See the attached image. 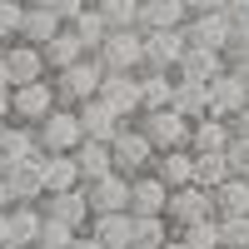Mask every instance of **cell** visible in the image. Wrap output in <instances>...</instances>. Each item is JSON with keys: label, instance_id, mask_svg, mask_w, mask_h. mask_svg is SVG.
Masks as SVG:
<instances>
[{"label": "cell", "instance_id": "obj_8", "mask_svg": "<svg viewBox=\"0 0 249 249\" xmlns=\"http://www.w3.org/2000/svg\"><path fill=\"white\" fill-rule=\"evenodd\" d=\"M164 214H170L175 230L210 219V214H214V190H204V184H179V190H170V204H164Z\"/></svg>", "mask_w": 249, "mask_h": 249}, {"label": "cell", "instance_id": "obj_39", "mask_svg": "<svg viewBox=\"0 0 249 249\" xmlns=\"http://www.w3.org/2000/svg\"><path fill=\"white\" fill-rule=\"evenodd\" d=\"M224 249H249V214H219Z\"/></svg>", "mask_w": 249, "mask_h": 249}, {"label": "cell", "instance_id": "obj_34", "mask_svg": "<svg viewBox=\"0 0 249 249\" xmlns=\"http://www.w3.org/2000/svg\"><path fill=\"white\" fill-rule=\"evenodd\" d=\"M190 249H224V230H219V214L199 219V224H184V230H175Z\"/></svg>", "mask_w": 249, "mask_h": 249}, {"label": "cell", "instance_id": "obj_29", "mask_svg": "<svg viewBox=\"0 0 249 249\" xmlns=\"http://www.w3.org/2000/svg\"><path fill=\"white\" fill-rule=\"evenodd\" d=\"M60 30H65V20H60L45 0H35V5L25 10V40H35V45H45V40H55Z\"/></svg>", "mask_w": 249, "mask_h": 249}, {"label": "cell", "instance_id": "obj_20", "mask_svg": "<svg viewBox=\"0 0 249 249\" xmlns=\"http://www.w3.org/2000/svg\"><path fill=\"white\" fill-rule=\"evenodd\" d=\"M224 70H230V55H224V50H204V45H190L175 75H179V80H204V85H210V80H214V75H224Z\"/></svg>", "mask_w": 249, "mask_h": 249}, {"label": "cell", "instance_id": "obj_52", "mask_svg": "<svg viewBox=\"0 0 249 249\" xmlns=\"http://www.w3.org/2000/svg\"><path fill=\"white\" fill-rule=\"evenodd\" d=\"M160 249H190V244H184V239H179V234H175V239H170V244H160Z\"/></svg>", "mask_w": 249, "mask_h": 249}, {"label": "cell", "instance_id": "obj_19", "mask_svg": "<svg viewBox=\"0 0 249 249\" xmlns=\"http://www.w3.org/2000/svg\"><path fill=\"white\" fill-rule=\"evenodd\" d=\"M164 204H170V184L155 170L130 179V214H164Z\"/></svg>", "mask_w": 249, "mask_h": 249}, {"label": "cell", "instance_id": "obj_38", "mask_svg": "<svg viewBox=\"0 0 249 249\" xmlns=\"http://www.w3.org/2000/svg\"><path fill=\"white\" fill-rule=\"evenodd\" d=\"M75 224H65V219H55V214H45V234H40V244L45 249H70L75 244Z\"/></svg>", "mask_w": 249, "mask_h": 249}, {"label": "cell", "instance_id": "obj_22", "mask_svg": "<svg viewBox=\"0 0 249 249\" xmlns=\"http://www.w3.org/2000/svg\"><path fill=\"white\" fill-rule=\"evenodd\" d=\"M10 234H15V249H35L45 234V210L40 204H10Z\"/></svg>", "mask_w": 249, "mask_h": 249}, {"label": "cell", "instance_id": "obj_55", "mask_svg": "<svg viewBox=\"0 0 249 249\" xmlns=\"http://www.w3.org/2000/svg\"><path fill=\"white\" fill-rule=\"evenodd\" d=\"M30 5H35V0H30Z\"/></svg>", "mask_w": 249, "mask_h": 249}, {"label": "cell", "instance_id": "obj_42", "mask_svg": "<svg viewBox=\"0 0 249 249\" xmlns=\"http://www.w3.org/2000/svg\"><path fill=\"white\" fill-rule=\"evenodd\" d=\"M224 15L234 20V30H249V0H230V5H224Z\"/></svg>", "mask_w": 249, "mask_h": 249}, {"label": "cell", "instance_id": "obj_54", "mask_svg": "<svg viewBox=\"0 0 249 249\" xmlns=\"http://www.w3.org/2000/svg\"><path fill=\"white\" fill-rule=\"evenodd\" d=\"M35 249H45V244H35Z\"/></svg>", "mask_w": 249, "mask_h": 249}, {"label": "cell", "instance_id": "obj_16", "mask_svg": "<svg viewBox=\"0 0 249 249\" xmlns=\"http://www.w3.org/2000/svg\"><path fill=\"white\" fill-rule=\"evenodd\" d=\"M75 110H80V124H85V135H90V140H115L124 124H130L115 105H105L100 95H95V100H85V105H75Z\"/></svg>", "mask_w": 249, "mask_h": 249}, {"label": "cell", "instance_id": "obj_18", "mask_svg": "<svg viewBox=\"0 0 249 249\" xmlns=\"http://www.w3.org/2000/svg\"><path fill=\"white\" fill-rule=\"evenodd\" d=\"M234 140V120H224V115H204L195 120V130H190V150L195 155H224V144Z\"/></svg>", "mask_w": 249, "mask_h": 249}, {"label": "cell", "instance_id": "obj_5", "mask_svg": "<svg viewBox=\"0 0 249 249\" xmlns=\"http://www.w3.org/2000/svg\"><path fill=\"white\" fill-rule=\"evenodd\" d=\"M184 40H190V45L224 50V55H230V50H234V40H239V30H234V20L224 15V10H199V15L184 20Z\"/></svg>", "mask_w": 249, "mask_h": 249}, {"label": "cell", "instance_id": "obj_15", "mask_svg": "<svg viewBox=\"0 0 249 249\" xmlns=\"http://www.w3.org/2000/svg\"><path fill=\"white\" fill-rule=\"evenodd\" d=\"M40 160H45V155H40ZM40 160H20V164L5 170V184H10L15 204H40V199H45V170H40Z\"/></svg>", "mask_w": 249, "mask_h": 249}, {"label": "cell", "instance_id": "obj_30", "mask_svg": "<svg viewBox=\"0 0 249 249\" xmlns=\"http://www.w3.org/2000/svg\"><path fill=\"white\" fill-rule=\"evenodd\" d=\"M175 239L170 214H135V249H160Z\"/></svg>", "mask_w": 249, "mask_h": 249}, {"label": "cell", "instance_id": "obj_26", "mask_svg": "<svg viewBox=\"0 0 249 249\" xmlns=\"http://www.w3.org/2000/svg\"><path fill=\"white\" fill-rule=\"evenodd\" d=\"M175 110L190 115V120H204V115L214 110L210 85H204V80H179V75H175Z\"/></svg>", "mask_w": 249, "mask_h": 249}, {"label": "cell", "instance_id": "obj_24", "mask_svg": "<svg viewBox=\"0 0 249 249\" xmlns=\"http://www.w3.org/2000/svg\"><path fill=\"white\" fill-rule=\"evenodd\" d=\"M184 20H190V5H184V0H144L140 30H179Z\"/></svg>", "mask_w": 249, "mask_h": 249}, {"label": "cell", "instance_id": "obj_48", "mask_svg": "<svg viewBox=\"0 0 249 249\" xmlns=\"http://www.w3.org/2000/svg\"><path fill=\"white\" fill-rule=\"evenodd\" d=\"M15 195H10V184H5V170H0V210H10Z\"/></svg>", "mask_w": 249, "mask_h": 249}, {"label": "cell", "instance_id": "obj_47", "mask_svg": "<svg viewBox=\"0 0 249 249\" xmlns=\"http://www.w3.org/2000/svg\"><path fill=\"white\" fill-rule=\"evenodd\" d=\"M70 249H105V244H100V239H95V234H90V230H80V234H75V244H70Z\"/></svg>", "mask_w": 249, "mask_h": 249}, {"label": "cell", "instance_id": "obj_49", "mask_svg": "<svg viewBox=\"0 0 249 249\" xmlns=\"http://www.w3.org/2000/svg\"><path fill=\"white\" fill-rule=\"evenodd\" d=\"M0 90H15V80H10V65H5V55H0Z\"/></svg>", "mask_w": 249, "mask_h": 249}, {"label": "cell", "instance_id": "obj_27", "mask_svg": "<svg viewBox=\"0 0 249 249\" xmlns=\"http://www.w3.org/2000/svg\"><path fill=\"white\" fill-rule=\"evenodd\" d=\"M140 100H144V110L175 105V75L170 70H140Z\"/></svg>", "mask_w": 249, "mask_h": 249}, {"label": "cell", "instance_id": "obj_6", "mask_svg": "<svg viewBox=\"0 0 249 249\" xmlns=\"http://www.w3.org/2000/svg\"><path fill=\"white\" fill-rule=\"evenodd\" d=\"M140 130L155 140V150H184V144H190L195 120L179 115L175 105H164V110H144V115H140Z\"/></svg>", "mask_w": 249, "mask_h": 249}, {"label": "cell", "instance_id": "obj_53", "mask_svg": "<svg viewBox=\"0 0 249 249\" xmlns=\"http://www.w3.org/2000/svg\"><path fill=\"white\" fill-rule=\"evenodd\" d=\"M0 50H5V40H0Z\"/></svg>", "mask_w": 249, "mask_h": 249}, {"label": "cell", "instance_id": "obj_10", "mask_svg": "<svg viewBox=\"0 0 249 249\" xmlns=\"http://www.w3.org/2000/svg\"><path fill=\"white\" fill-rule=\"evenodd\" d=\"M184 50H190V40H184V25L179 30H144V70H179Z\"/></svg>", "mask_w": 249, "mask_h": 249}, {"label": "cell", "instance_id": "obj_36", "mask_svg": "<svg viewBox=\"0 0 249 249\" xmlns=\"http://www.w3.org/2000/svg\"><path fill=\"white\" fill-rule=\"evenodd\" d=\"M25 10L30 0H0V40H25Z\"/></svg>", "mask_w": 249, "mask_h": 249}, {"label": "cell", "instance_id": "obj_13", "mask_svg": "<svg viewBox=\"0 0 249 249\" xmlns=\"http://www.w3.org/2000/svg\"><path fill=\"white\" fill-rule=\"evenodd\" d=\"M100 100H105V105H115L124 120H140V115H144V100H140V75H120V70H105Z\"/></svg>", "mask_w": 249, "mask_h": 249}, {"label": "cell", "instance_id": "obj_50", "mask_svg": "<svg viewBox=\"0 0 249 249\" xmlns=\"http://www.w3.org/2000/svg\"><path fill=\"white\" fill-rule=\"evenodd\" d=\"M234 130H239V135H249V105H244V110L234 115Z\"/></svg>", "mask_w": 249, "mask_h": 249}, {"label": "cell", "instance_id": "obj_41", "mask_svg": "<svg viewBox=\"0 0 249 249\" xmlns=\"http://www.w3.org/2000/svg\"><path fill=\"white\" fill-rule=\"evenodd\" d=\"M45 5H50L60 20H65V25H70V20H75L80 10H90V0H45Z\"/></svg>", "mask_w": 249, "mask_h": 249}, {"label": "cell", "instance_id": "obj_7", "mask_svg": "<svg viewBox=\"0 0 249 249\" xmlns=\"http://www.w3.org/2000/svg\"><path fill=\"white\" fill-rule=\"evenodd\" d=\"M10 100H15V120H20V124H45V120L60 110L55 80H30V85H15Z\"/></svg>", "mask_w": 249, "mask_h": 249}, {"label": "cell", "instance_id": "obj_33", "mask_svg": "<svg viewBox=\"0 0 249 249\" xmlns=\"http://www.w3.org/2000/svg\"><path fill=\"white\" fill-rule=\"evenodd\" d=\"M214 214H249V179L244 175H230L214 190Z\"/></svg>", "mask_w": 249, "mask_h": 249}, {"label": "cell", "instance_id": "obj_56", "mask_svg": "<svg viewBox=\"0 0 249 249\" xmlns=\"http://www.w3.org/2000/svg\"><path fill=\"white\" fill-rule=\"evenodd\" d=\"M130 249H135V244H130Z\"/></svg>", "mask_w": 249, "mask_h": 249}, {"label": "cell", "instance_id": "obj_12", "mask_svg": "<svg viewBox=\"0 0 249 249\" xmlns=\"http://www.w3.org/2000/svg\"><path fill=\"white\" fill-rule=\"evenodd\" d=\"M40 155L45 150H40L35 124H20V120L0 124V170H10V164H20V160H40Z\"/></svg>", "mask_w": 249, "mask_h": 249}, {"label": "cell", "instance_id": "obj_28", "mask_svg": "<svg viewBox=\"0 0 249 249\" xmlns=\"http://www.w3.org/2000/svg\"><path fill=\"white\" fill-rule=\"evenodd\" d=\"M75 160H80V175H85V179H100V175L115 170V150H110V140H85V144L75 150Z\"/></svg>", "mask_w": 249, "mask_h": 249}, {"label": "cell", "instance_id": "obj_14", "mask_svg": "<svg viewBox=\"0 0 249 249\" xmlns=\"http://www.w3.org/2000/svg\"><path fill=\"white\" fill-rule=\"evenodd\" d=\"M40 210H45V214H55V219H65V224H75V230H90V219H95L90 199H85V184H80V190L45 195V199H40Z\"/></svg>", "mask_w": 249, "mask_h": 249}, {"label": "cell", "instance_id": "obj_9", "mask_svg": "<svg viewBox=\"0 0 249 249\" xmlns=\"http://www.w3.org/2000/svg\"><path fill=\"white\" fill-rule=\"evenodd\" d=\"M0 55H5L15 85H30V80H50V75H55L50 60H45V45H35V40H10Z\"/></svg>", "mask_w": 249, "mask_h": 249}, {"label": "cell", "instance_id": "obj_32", "mask_svg": "<svg viewBox=\"0 0 249 249\" xmlns=\"http://www.w3.org/2000/svg\"><path fill=\"white\" fill-rule=\"evenodd\" d=\"M80 55H90V50H85V40H80L70 25L60 30L55 40H45V60H50V70H65V65H75Z\"/></svg>", "mask_w": 249, "mask_h": 249}, {"label": "cell", "instance_id": "obj_23", "mask_svg": "<svg viewBox=\"0 0 249 249\" xmlns=\"http://www.w3.org/2000/svg\"><path fill=\"white\" fill-rule=\"evenodd\" d=\"M40 170H45V195L80 190V184H85V175H80V160H75V155H45V160H40Z\"/></svg>", "mask_w": 249, "mask_h": 249}, {"label": "cell", "instance_id": "obj_45", "mask_svg": "<svg viewBox=\"0 0 249 249\" xmlns=\"http://www.w3.org/2000/svg\"><path fill=\"white\" fill-rule=\"evenodd\" d=\"M15 234H10V210H0V249H10Z\"/></svg>", "mask_w": 249, "mask_h": 249}, {"label": "cell", "instance_id": "obj_2", "mask_svg": "<svg viewBox=\"0 0 249 249\" xmlns=\"http://www.w3.org/2000/svg\"><path fill=\"white\" fill-rule=\"evenodd\" d=\"M110 150H115V170H120V175H130V179H135V175H150V170H155V160H160L155 140L140 130V120L124 124V130L110 140Z\"/></svg>", "mask_w": 249, "mask_h": 249}, {"label": "cell", "instance_id": "obj_35", "mask_svg": "<svg viewBox=\"0 0 249 249\" xmlns=\"http://www.w3.org/2000/svg\"><path fill=\"white\" fill-rule=\"evenodd\" d=\"M100 15L110 20V30H140V10L144 0H95Z\"/></svg>", "mask_w": 249, "mask_h": 249}, {"label": "cell", "instance_id": "obj_3", "mask_svg": "<svg viewBox=\"0 0 249 249\" xmlns=\"http://www.w3.org/2000/svg\"><path fill=\"white\" fill-rule=\"evenodd\" d=\"M35 135H40V150L45 155H75L80 144L90 140L85 124H80V110H70V105H60L45 124H35Z\"/></svg>", "mask_w": 249, "mask_h": 249}, {"label": "cell", "instance_id": "obj_44", "mask_svg": "<svg viewBox=\"0 0 249 249\" xmlns=\"http://www.w3.org/2000/svg\"><path fill=\"white\" fill-rule=\"evenodd\" d=\"M184 5H190V15H199V10H224L230 0H184Z\"/></svg>", "mask_w": 249, "mask_h": 249}, {"label": "cell", "instance_id": "obj_46", "mask_svg": "<svg viewBox=\"0 0 249 249\" xmlns=\"http://www.w3.org/2000/svg\"><path fill=\"white\" fill-rule=\"evenodd\" d=\"M15 120V100H10V90H0V124H10Z\"/></svg>", "mask_w": 249, "mask_h": 249}, {"label": "cell", "instance_id": "obj_11", "mask_svg": "<svg viewBox=\"0 0 249 249\" xmlns=\"http://www.w3.org/2000/svg\"><path fill=\"white\" fill-rule=\"evenodd\" d=\"M85 199H90V210L95 214H120V210H130V175H100V179H85Z\"/></svg>", "mask_w": 249, "mask_h": 249}, {"label": "cell", "instance_id": "obj_25", "mask_svg": "<svg viewBox=\"0 0 249 249\" xmlns=\"http://www.w3.org/2000/svg\"><path fill=\"white\" fill-rule=\"evenodd\" d=\"M155 175L170 184V190H179V184H195V150H190V144H184V150H160Z\"/></svg>", "mask_w": 249, "mask_h": 249}, {"label": "cell", "instance_id": "obj_40", "mask_svg": "<svg viewBox=\"0 0 249 249\" xmlns=\"http://www.w3.org/2000/svg\"><path fill=\"white\" fill-rule=\"evenodd\" d=\"M224 160H230V175H244L249 179V135L234 130V140L224 144Z\"/></svg>", "mask_w": 249, "mask_h": 249}, {"label": "cell", "instance_id": "obj_1", "mask_svg": "<svg viewBox=\"0 0 249 249\" xmlns=\"http://www.w3.org/2000/svg\"><path fill=\"white\" fill-rule=\"evenodd\" d=\"M55 80V95H60V105H85V100H95L100 95V85H105V65H100V55H80L75 65H65V70H55L50 75Z\"/></svg>", "mask_w": 249, "mask_h": 249}, {"label": "cell", "instance_id": "obj_57", "mask_svg": "<svg viewBox=\"0 0 249 249\" xmlns=\"http://www.w3.org/2000/svg\"><path fill=\"white\" fill-rule=\"evenodd\" d=\"M10 249H15V244H10Z\"/></svg>", "mask_w": 249, "mask_h": 249}, {"label": "cell", "instance_id": "obj_31", "mask_svg": "<svg viewBox=\"0 0 249 249\" xmlns=\"http://www.w3.org/2000/svg\"><path fill=\"white\" fill-rule=\"evenodd\" d=\"M70 30H75L80 40H85V50L95 55L100 45H105V35H110V20L100 15V5H95V0H90V10H80V15L70 20Z\"/></svg>", "mask_w": 249, "mask_h": 249}, {"label": "cell", "instance_id": "obj_43", "mask_svg": "<svg viewBox=\"0 0 249 249\" xmlns=\"http://www.w3.org/2000/svg\"><path fill=\"white\" fill-rule=\"evenodd\" d=\"M230 70L244 75V85H249V50H230Z\"/></svg>", "mask_w": 249, "mask_h": 249}, {"label": "cell", "instance_id": "obj_37", "mask_svg": "<svg viewBox=\"0 0 249 249\" xmlns=\"http://www.w3.org/2000/svg\"><path fill=\"white\" fill-rule=\"evenodd\" d=\"M224 179H230V160H224V155H195V184L219 190Z\"/></svg>", "mask_w": 249, "mask_h": 249}, {"label": "cell", "instance_id": "obj_51", "mask_svg": "<svg viewBox=\"0 0 249 249\" xmlns=\"http://www.w3.org/2000/svg\"><path fill=\"white\" fill-rule=\"evenodd\" d=\"M234 50H249V30H239V40H234Z\"/></svg>", "mask_w": 249, "mask_h": 249}, {"label": "cell", "instance_id": "obj_21", "mask_svg": "<svg viewBox=\"0 0 249 249\" xmlns=\"http://www.w3.org/2000/svg\"><path fill=\"white\" fill-rule=\"evenodd\" d=\"M90 234L105 244V249H130L135 244V214L120 210V214H95L90 219Z\"/></svg>", "mask_w": 249, "mask_h": 249}, {"label": "cell", "instance_id": "obj_4", "mask_svg": "<svg viewBox=\"0 0 249 249\" xmlns=\"http://www.w3.org/2000/svg\"><path fill=\"white\" fill-rule=\"evenodd\" d=\"M105 70H120V75H140L144 70V30H110L105 45L95 50Z\"/></svg>", "mask_w": 249, "mask_h": 249}, {"label": "cell", "instance_id": "obj_17", "mask_svg": "<svg viewBox=\"0 0 249 249\" xmlns=\"http://www.w3.org/2000/svg\"><path fill=\"white\" fill-rule=\"evenodd\" d=\"M210 100H214V110H210V115L234 120V115L249 105V85H244V75H234V70L214 75V80H210Z\"/></svg>", "mask_w": 249, "mask_h": 249}]
</instances>
